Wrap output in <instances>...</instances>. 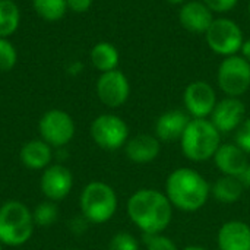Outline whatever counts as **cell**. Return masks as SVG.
I'll list each match as a JSON object with an SVG mask.
<instances>
[{"label":"cell","mask_w":250,"mask_h":250,"mask_svg":"<svg viewBox=\"0 0 250 250\" xmlns=\"http://www.w3.org/2000/svg\"><path fill=\"white\" fill-rule=\"evenodd\" d=\"M173 205L167 195L154 188H142L130 195L126 212L142 234L164 233L173 221Z\"/></svg>","instance_id":"obj_1"},{"label":"cell","mask_w":250,"mask_h":250,"mask_svg":"<svg viewBox=\"0 0 250 250\" xmlns=\"http://www.w3.org/2000/svg\"><path fill=\"white\" fill-rule=\"evenodd\" d=\"M164 193L173 208L183 212H196L211 198V185L195 168L180 167L167 176Z\"/></svg>","instance_id":"obj_2"},{"label":"cell","mask_w":250,"mask_h":250,"mask_svg":"<svg viewBox=\"0 0 250 250\" xmlns=\"http://www.w3.org/2000/svg\"><path fill=\"white\" fill-rule=\"evenodd\" d=\"M179 142L183 155L192 163L212 160L223 144L221 133L209 119H192Z\"/></svg>","instance_id":"obj_3"},{"label":"cell","mask_w":250,"mask_h":250,"mask_svg":"<svg viewBox=\"0 0 250 250\" xmlns=\"http://www.w3.org/2000/svg\"><path fill=\"white\" fill-rule=\"evenodd\" d=\"M31 209L21 201H7L0 207V243L12 248L25 245L34 234Z\"/></svg>","instance_id":"obj_4"},{"label":"cell","mask_w":250,"mask_h":250,"mask_svg":"<svg viewBox=\"0 0 250 250\" xmlns=\"http://www.w3.org/2000/svg\"><path fill=\"white\" fill-rule=\"evenodd\" d=\"M79 207L81 214L91 224H104L116 215L119 207L117 193L104 182H91L81 193Z\"/></svg>","instance_id":"obj_5"},{"label":"cell","mask_w":250,"mask_h":250,"mask_svg":"<svg viewBox=\"0 0 250 250\" xmlns=\"http://www.w3.org/2000/svg\"><path fill=\"white\" fill-rule=\"evenodd\" d=\"M217 82L227 97L240 98L250 89V63L239 54L224 57L217 70Z\"/></svg>","instance_id":"obj_6"},{"label":"cell","mask_w":250,"mask_h":250,"mask_svg":"<svg viewBox=\"0 0 250 250\" xmlns=\"http://www.w3.org/2000/svg\"><path fill=\"white\" fill-rule=\"evenodd\" d=\"M91 138L97 146L105 151H116L125 148L129 141L127 123L116 114H100L91 123Z\"/></svg>","instance_id":"obj_7"},{"label":"cell","mask_w":250,"mask_h":250,"mask_svg":"<svg viewBox=\"0 0 250 250\" xmlns=\"http://www.w3.org/2000/svg\"><path fill=\"white\" fill-rule=\"evenodd\" d=\"M208 47L220 56L229 57L240 51L243 45L242 28L229 18H217L205 32Z\"/></svg>","instance_id":"obj_8"},{"label":"cell","mask_w":250,"mask_h":250,"mask_svg":"<svg viewBox=\"0 0 250 250\" xmlns=\"http://www.w3.org/2000/svg\"><path fill=\"white\" fill-rule=\"evenodd\" d=\"M38 132L51 148H64L75 136L76 127L72 116L60 108L45 111L38 122Z\"/></svg>","instance_id":"obj_9"},{"label":"cell","mask_w":250,"mask_h":250,"mask_svg":"<svg viewBox=\"0 0 250 250\" xmlns=\"http://www.w3.org/2000/svg\"><path fill=\"white\" fill-rule=\"evenodd\" d=\"M218 103L214 86L205 81L190 82L183 92L185 111L192 119H208Z\"/></svg>","instance_id":"obj_10"},{"label":"cell","mask_w":250,"mask_h":250,"mask_svg":"<svg viewBox=\"0 0 250 250\" xmlns=\"http://www.w3.org/2000/svg\"><path fill=\"white\" fill-rule=\"evenodd\" d=\"M97 97L108 108L122 107L130 95V83L127 76L119 69L104 72L97 81Z\"/></svg>","instance_id":"obj_11"},{"label":"cell","mask_w":250,"mask_h":250,"mask_svg":"<svg viewBox=\"0 0 250 250\" xmlns=\"http://www.w3.org/2000/svg\"><path fill=\"white\" fill-rule=\"evenodd\" d=\"M40 188L48 201L59 202L70 193L73 188V174L63 164H50L42 170Z\"/></svg>","instance_id":"obj_12"},{"label":"cell","mask_w":250,"mask_h":250,"mask_svg":"<svg viewBox=\"0 0 250 250\" xmlns=\"http://www.w3.org/2000/svg\"><path fill=\"white\" fill-rule=\"evenodd\" d=\"M246 119V107L240 98L226 97L220 100L209 116L211 123L217 127V130L223 133L236 132L237 127Z\"/></svg>","instance_id":"obj_13"},{"label":"cell","mask_w":250,"mask_h":250,"mask_svg":"<svg viewBox=\"0 0 250 250\" xmlns=\"http://www.w3.org/2000/svg\"><path fill=\"white\" fill-rule=\"evenodd\" d=\"M215 167L223 176L242 179L249 168V155L234 142L221 144L212 158Z\"/></svg>","instance_id":"obj_14"},{"label":"cell","mask_w":250,"mask_h":250,"mask_svg":"<svg viewBox=\"0 0 250 250\" xmlns=\"http://www.w3.org/2000/svg\"><path fill=\"white\" fill-rule=\"evenodd\" d=\"M192 117L183 110H167L154 123V135L160 142H177L183 136Z\"/></svg>","instance_id":"obj_15"},{"label":"cell","mask_w":250,"mask_h":250,"mask_svg":"<svg viewBox=\"0 0 250 250\" xmlns=\"http://www.w3.org/2000/svg\"><path fill=\"white\" fill-rule=\"evenodd\" d=\"M161 142L155 135L151 133H139L125 145V154L129 161L135 164H149L160 157Z\"/></svg>","instance_id":"obj_16"},{"label":"cell","mask_w":250,"mask_h":250,"mask_svg":"<svg viewBox=\"0 0 250 250\" xmlns=\"http://www.w3.org/2000/svg\"><path fill=\"white\" fill-rule=\"evenodd\" d=\"M214 13L201 0H192L182 4L179 12V21L182 26L193 34H205L214 22Z\"/></svg>","instance_id":"obj_17"},{"label":"cell","mask_w":250,"mask_h":250,"mask_svg":"<svg viewBox=\"0 0 250 250\" xmlns=\"http://www.w3.org/2000/svg\"><path fill=\"white\" fill-rule=\"evenodd\" d=\"M218 250H250V226L240 220L226 221L217 233Z\"/></svg>","instance_id":"obj_18"},{"label":"cell","mask_w":250,"mask_h":250,"mask_svg":"<svg viewBox=\"0 0 250 250\" xmlns=\"http://www.w3.org/2000/svg\"><path fill=\"white\" fill-rule=\"evenodd\" d=\"M19 158L29 170H44L53 160V149L42 139H31L22 145Z\"/></svg>","instance_id":"obj_19"},{"label":"cell","mask_w":250,"mask_h":250,"mask_svg":"<svg viewBox=\"0 0 250 250\" xmlns=\"http://www.w3.org/2000/svg\"><path fill=\"white\" fill-rule=\"evenodd\" d=\"M245 183L239 177L231 176H220L211 185V196L224 205H233L242 199L245 193Z\"/></svg>","instance_id":"obj_20"},{"label":"cell","mask_w":250,"mask_h":250,"mask_svg":"<svg viewBox=\"0 0 250 250\" xmlns=\"http://www.w3.org/2000/svg\"><path fill=\"white\" fill-rule=\"evenodd\" d=\"M91 57V63L92 66L100 70L101 73L104 72H110V70H116L120 62V54L119 50L116 48L114 44L108 42V41H100L97 42L89 53Z\"/></svg>","instance_id":"obj_21"},{"label":"cell","mask_w":250,"mask_h":250,"mask_svg":"<svg viewBox=\"0 0 250 250\" xmlns=\"http://www.w3.org/2000/svg\"><path fill=\"white\" fill-rule=\"evenodd\" d=\"M21 22V12L13 0H0V38H9L16 32Z\"/></svg>","instance_id":"obj_22"},{"label":"cell","mask_w":250,"mask_h":250,"mask_svg":"<svg viewBox=\"0 0 250 250\" xmlns=\"http://www.w3.org/2000/svg\"><path fill=\"white\" fill-rule=\"evenodd\" d=\"M32 7L35 13L47 22L62 19L69 10L66 0H32Z\"/></svg>","instance_id":"obj_23"},{"label":"cell","mask_w":250,"mask_h":250,"mask_svg":"<svg viewBox=\"0 0 250 250\" xmlns=\"http://www.w3.org/2000/svg\"><path fill=\"white\" fill-rule=\"evenodd\" d=\"M32 218H34V224L38 227L53 226L59 218V208L56 202L48 201V199L44 202H40L32 212Z\"/></svg>","instance_id":"obj_24"},{"label":"cell","mask_w":250,"mask_h":250,"mask_svg":"<svg viewBox=\"0 0 250 250\" xmlns=\"http://www.w3.org/2000/svg\"><path fill=\"white\" fill-rule=\"evenodd\" d=\"M18 62V51L7 38H0V73L9 72Z\"/></svg>","instance_id":"obj_25"},{"label":"cell","mask_w":250,"mask_h":250,"mask_svg":"<svg viewBox=\"0 0 250 250\" xmlns=\"http://www.w3.org/2000/svg\"><path fill=\"white\" fill-rule=\"evenodd\" d=\"M144 245L146 250H180L173 239L166 236L164 233L160 234H142Z\"/></svg>","instance_id":"obj_26"},{"label":"cell","mask_w":250,"mask_h":250,"mask_svg":"<svg viewBox=\"0 0 250 250\" xmlns=\"http://www.w3.org/2000/svg\"><path fill=\"white\" fill-rule=\"evenodd\" d=\"M108 250H141V246L133 234L127 231H120L111 237Z\"/></svg>","instance_id":"obj_27"},{"label":"cell","mask_w":250,"mask_h":250,"mask_svg":"<svg viewBox=\"0 0 250 250\" xmlns=\"http://www.w3.org/2000/svg\"><path fill=\"white\" fill-rule=\"evenodd\" d=\"M234 144L250 155V117H246L234 132Z\"/></svg>","instance_id":"obj_28"},{"label":"cell","mask_w":250,"mask_h":250,"mask_svg":"<svg viewBox=\"0 0 250 250\" xmlns=\"http://www.w3.org/2000/svg\"><path fill=\"white\" fill-rule=\"evenodd\" d=\"M212 13H226L236 7L239 0H202Z\"/></svg>","instance_id":"obj_29"},{"label":"cell","mask_w":250,"mask_h":250,"mask_svg":"<svg viewBox=\"0 0 250 250\" xmlns=\"http://www.w3.org/2000/svg\"><path fill=\"white\" fill-rule=\"evenodd\" d=\"M89 224H91V223L81 214V215H78V217H73V218L69 221L67 226H69V230H70L72 234H75V236H82V234L86 233Z\"/></svg>","instance_id":"obj_30"},{"label":"cell","mask_w":250,"mask_h":250,"mask_svg":"<svg viewBox=\"0 0 250 250\" xmlns=\"http://www.w3.org/2000/svg\"><path fill=\"white\" fill-rule=\"evenodd\" d=\"M67 9L73 13H85L91 9L94 0H66Z\"/></svg>","instance_id":"obj_31"},{"label":"cell","mask_w":250,"mask_h":250,"mask_svg":"<svg viewBox=\"0 0 250 250\" xmlns=\"http://www.w3.org/2000/svg\"><path fill=\"white\" fill-rule=\"evenodd\" d=\"M82 70H83V64H82L81 62H73V63H70L69 67H67V73L72 75V76L79 75Z\"/></svg>","instance_id":"obj_32"},{"label":"cell","mask_w":250,"mask_h":250,"mask_svg":"<svg viewBox=\"0 0 250 250\" xmlns=\"http://www.w3.org/2000/svg\"><path fill=\"white\" fill-rule=\"evenodd\" d=\"M240 53H242V57H245L250 63V38L246 40V41H243V45L240 48Z\"/></svg>","instance_id":"obj_33"},{"label":"cell","mask_w":250,"mask_h":250,"mask_svg":"<svg viewBox=\"0 0 250 250\" xmlns=\"http://www.w3.org/2000/svg\"><path fill=\"white\" fill-rule=\"evenodd\" d=\"M180 250H208L207 248L201 246V245H189V246H185L183 249Z\"/></svg>","instance_id":"obj_34"},{"label":"cell","mask_w":250,"mask_h":250,"mask_svg":"<svg viewBox=\"0 0 250 250\" xmlns=\"http://www.w3.org/2000/svg\"><path fill=\"white\" fill-rule=\"evenodd\" d=\"M242 182L245 183V186H248L250 185V163H249V168H248V171H246V174L242 177Z\"/></svg>","instance_id":"obj_35"},{"label":"cell","mask_w":250,"mask_h":250,"mask_svg":"<svg viewBox=\"0 0 250 250\" xmlns=\"http://www.w3.org/2000/svg\"><path fill=\"white\" fill-rule=\"evenodd\" d=\"M166 1L170 4H185L186 3V0H166Z\"/></svg>","instance_id":"obj_36"},{"label":"cell","mask_w":250,"mask_h":250,"mask_svg":"<svg viewBox=\"0 0 250 250\" xmlns=\"http://www.w3.org/2000/svg\"><path fill=\"white\" fill-rule=\"evenodd\" d=\"M248 13H249V18H250V3H249V6H248Z\"/></svg>","instance_id":"obj_37"},{"label":"cell","mask_w":250,"mask_h":250,"mask_svg":"<svg viewBox=\"0 0 250 250\" xmlns=\"http://www.w3.org/2000/svg\"><path fill=\"white\" fill-rule=\"evenodd\" d=\"M0 250H3V245L1 243H0Z\"/></svg>","instance_id":"obj_38"}]
</instances>
